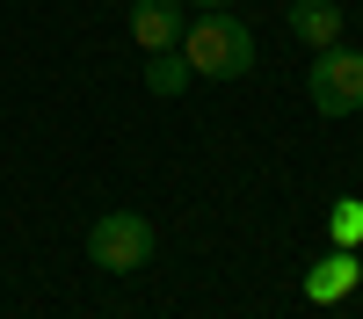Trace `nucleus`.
<instances>
[{"label":"nucleus","mask_w":363,"mask_h":319,"mask_svg":"<svg viewBox=\"0 0 363 319\" xmlns=\"http://www.w3.org/2000/svg\"><path fill=\"white\" fill-rule=\"evenodd\" d=\"M306 95H313L320 116H356V109H363V51L327 44V51L313 58V73H306Z\"/></svg>","instance_id":"7ed1b4c3"},{"label":"nucleus","mask_w":363,"mask_h":319,"mask_svg":"<svg viewBox=\"0 0 363 319\" xmlns=\"http://www.w3.org/2000/svg\"><path fill=\"white\" fill-rule=\"evenodd\" d=\"M182 29H189L182 0H131V37L145 51H182Z\"/></svg>","instance_id":"20e7f679"},{"label":"nucleus","mask_w":363,"mask_h":319,"mask_svg":"<svg viewBox=\"0 0 363 319\" xmlns=\"http://www.w3.org/2000/svg\"><path fill=\"white\" fill-rule=\"evenodd\" d=\"M182 8H196V15H218V8H233V0H182Z\"/></svg>","instance_id":"1a4fd4ad"},{"label":"nucleus","mask_w":363,"mask_h":319,"mask_svg":"<svg viewBox=\"0 0 363 319\" xmlns=\"http://www.w3.org/2000/svg\"><path fill=\"white\" fill-rule=\"evenodd\" d=\"M196 73H189V58L182 51H145V95H182Z\"/></svg>","instance_id":"0eeeda50"},{"label":"nucleus","mask_w":363,"mask_h":319,"mask_svg":"<svg viewBox=\"0 0 363 319\" xmlns=\"http://www.w3.org/2000/svg\"><path fill=\"white\" fill-rule=\"evenodd\" d=\"M284 22H291V37H306L313 51H327V44H342V8H335V0H291V8H284Z\"/></svg>","instance_id":"423d86ee"},{"label":"nucleus","mask_w":363,"mask_h":319,"mask_svg":"<svg viewBox=\"0 0 363 319\" xmlns=\"http://www.w3.org/2000/svg\"><path fill=\"white\" fill-rule=\"evenodd\" d=\"M153 247H160V232H153L145 211H102L95 232H87V261H95L102 276H138L145 261H153Z\"/></svg>","instance_id":"f03ea898"},{"label":"nucleus","mask_w":363,"mask_h":319,"mask_svg":"<svg viewBox=\"0 0 363 319\" xmlns=\"http://www.w3.org/2000/svg\"><path fill=\"white\" fill-rule=\"evenodd\" d=\"M182 58H189L196 80H240L255 73V37L240 15H189V29H182Z\"/></svg>","instance_id":"f257e3e1"},{"label":"nucleus","mask_w":363,"mask_h":319,"mask_svg":"<svg viewBox=\"0 0 363 319\" xmlns=\"http://www.w3.org/2000/svg\"><path fill=\"white\" fill-rule=\"evenodd\" d=\"M327 240L335 247H363V203L356 196H342L335 211H327Z\"/></svg>","instance_id":"6e6552de"},{"label":"nucleus","mask_w":363,"mask_h":319,"mask_svg":"<svg viewBox=\"0 0 363 319\" xmlns=\"http://www.w3.org/2000/svg\"><path fill=\"white\" fill-rule=\"evenodd\" d=\"M356 283H363V261H356V247H335L327 261H313V269H306V298H313V305H342Z\"/></svg>","instance_id":"39448f33"}]
</instances>
